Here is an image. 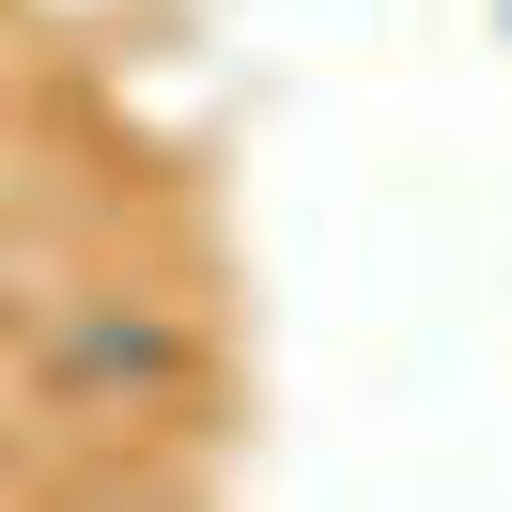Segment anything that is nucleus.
I'll return each mask as SVG.
<instances>
[{
    "instance_id": "f257e3e1",
    "label": "nucleus",
    "mask_w": 512,
    "mask_h": 512,
    "mask_svg": "<svg viewBox=\"0 0 512 512\" xmlns=\"http://www.w3.org/2000/svg\"><path fill=\"white\" fill-rule=\"evenodd\" d=\"M32 404L47 419H187L218 404V326L187 295H47L32 311Z\"/></svg>"
},
{
    "instance_id": "f03ea898",
    "label": "nucleus",
    "mask_w": 512,
    "mask_h": 512,
    "mask_svg": "<svg viewBox=\"0 0 512 512\" xmlns=\"http://www.w3.org/2000/svg\"><path fill=\"white\" fill-rule=\"evenodd\" d=\"M16 481H32V466H16V450H0V497H16Z\"/></svg>"
},
{
    "instance_id": "7ed1b4c3",
    "label": "nucleus",
    "mask_w": 512,
    "mask_h": 512,
    "mask_svg": "<svg viewBox=\"0 0 512 512\" xmlns=\"http://www.w3.org/2000/svg\"><path fill=\"white\" fill-rule=\"evenodd\" d=\"M497 16H512V0H497Z\"/></svg>"
}]
</instances>
